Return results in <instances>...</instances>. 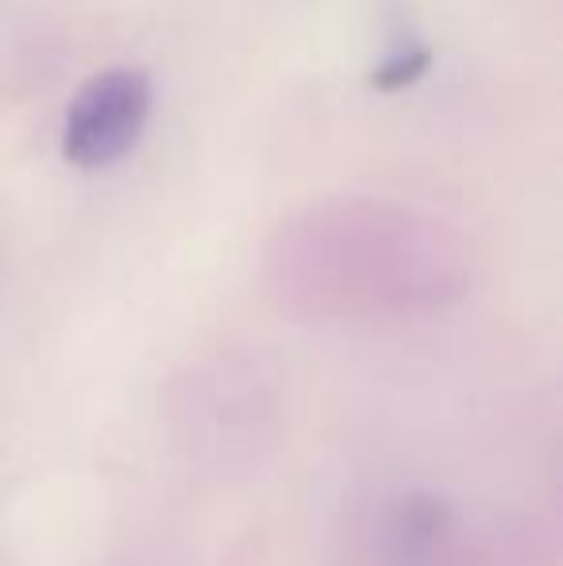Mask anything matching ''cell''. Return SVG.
<instances>
[{
	"label": "cell",
	"mask_w": 563,
	"mask_h": 566,
	"mask_svg": "<svg viewBox=\"0 0 563 566\" xmlns=\"http://www.w3.org/2000/svg\"><path fill=\"white\" fill-rule=\"evenodd\" d=\"M155 105L147 70L116 66L90 77L62 124V155L82 170H105L136 150Z\"/></svg>",
	"instance_id": "obj_1"
},
{
	"label": "cell",
	"mask_w": 563,
	"mask_h": 566,
	"mask_svg": "<svg viewBox=\"0 0 563 566\" xmlns=\"http://www.w3.org/2000/svg\"><path fill=\"white\" fill-rule=\"evenodd\" d=\"M428 66H432V51L425 43H406L371 74V90L378 93L409 90V85H417L428 74Z\"/></svg>",
	"instance_id": "obj_2"
}]
</instances>
